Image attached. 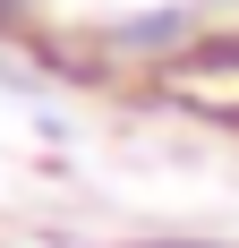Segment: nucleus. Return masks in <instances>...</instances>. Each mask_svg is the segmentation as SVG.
<instances>
[{
	"mask_svg": "<svg viewBox=\"0 0 239 248\" xmlns=\"http://www.w3.org/2000/svg\"><path fill=\"white\" fill-rule=\"evenodd\" d=\"M163 248H205V240H163Z\"/></svg>",
	"mask_w": 239,
	"mask_h": 248,
	"instance_id": "f257e3e1",
	"label": "nucleus"
}]
</instances>
